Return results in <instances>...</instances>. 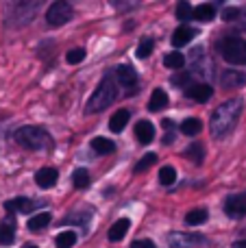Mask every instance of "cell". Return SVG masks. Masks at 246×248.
Wrapping results in <instances>:
<instances>
[{
	"label": "cell",
	"instance_id": "obj_38",
	"mask_svg": "<svg viewBox=\"0 0 246 248\" xmlns=\"http://www.w3.org/2000/svg\"><path fill=\"white\" fill-rule=\"evenodd\" d=\"M164 144H172V133H166V137H164Z\"/></svg>",
	"mask_w": 246,
	"mask_h": 248
},
{
	"label": "cell",
	"instance_id": "obj_26",
	"mask_svg": "<svg viewBox=\"0 0 246 248\" xmlns=\"http://www.w3.org/2000/svg\"><path fill=\"white\" fill-rule=\"evenodd\" d=\"M164 65H166V68L179 70V68H183V65H185V57H183L181 52H170V55H166Z\"/></svg>",
	"mask_w": 246,
	"mask_h": 248
},
{
	"label": "cell",
	"instance_id": "obj_27",
	"mask_svg": "<svg viewBox=\"0 0 246 248\" xmlns=\"http://www.w3.org/2000/svg\"><path fill=\"white\" fill-rule=\"evenodd\" d=\"M57 246L59 248H70V246H74L77 244V233L74 231H61L59 235H57Z\"/></svg>",
	"mask_w": 246,
	"mask_h": 248
},
{
	"label": "cell",
	"instance_id": "obj_23",
	"mask_svg": "<svg viewBox=\"0 0 246 248\" xmlns=\"http://www.w3.org/2000/svg\"><path fill=\"white\" fill-rule=\"evenodd\" d=\"M48 224H50V214H48V211H44V214H35L33 218L29 220L31 231H42V229L48 227Z\"/></svg>",
	"mask_w": 246,
	"mask_h": 248
},
{
	"label": "cell",
	"instance_id": "obj_40",
	"mask_svg": "<svg viewBox=\"0 0 246 248\" xmlns=\"http://www.w3.org/2000/svg\"><path fill=\"white\" fill-rule=\"evenodd\" d=\"M172 126H174L172 120H164V128H168V131H170V128H172Z\"/></svg>",
	"mask_w": 246,
	"mask_h": 248
},
{
	"label": "cell",
	"instance_id": "obj_3",
	"mask_svg": "<svg viewBox=\"0 0 246 248\" xmlns=\"http://www.w3.org/2000/svg\"><path fill=\"white\" fill-rule=\"evenodd\" d=\"M13 137H15V141L22 148H29V150H42L50 146L48 133L39 126H20Z\"/></svg>",
	"mask_w": 246,
	"mask_h": 248
},
{
	"label": "cell",
	"instance_id": "obj_42",
	"mask_svg": "<svg viewBox=\"0 0 246 248\" xmlns=\"http://www.w3.org/2000/svg\"><path fill=\"white\" fill-rule=\"evenodd\" d=\"M244 17H246V11H244Z\"/></svg>",
	"mask_w": 246,
	"mask_h": 248
},
{
	"label": "cell",
	"instance_id": "obj_28",
	"mask_svg": "<svg viewBox=\"0 0 246 248\" xmlns=\"http://www.w3.org/2000/svg\"><path fill=\"white\" fill-rule=\"evenodd\" d=\"M72 181H74V185H77L78 189L87 187V185H90V172H87L85 168H78V170H74Z\"/></svg>",
	"mask_w": 246,
	"mask_h": 248
},
{
	"label": "cell",
	"instance_id": "obj_6",
	"mask_svg": "<svg viewBox=\"0 0 246 248\" xmlns=\"http://www.w3.org/2000/svg\"><path fill=\"white\" fill-rule=\"evenodd\" d=\"M39 4L37 2H17L15 7L11 9L9 13V24L11 26H22V24H29L31 17L35 16Z\"/></svg>",
	"mask_w": 246,
	"mask_h": 248
},
{
	"label": "cell",
	"instance_id": "obj_21",
	"mask_svg": "<svg viewBox=\"0 0 246 248\" xmlns=\"http://www.w3.org/2000/svg\"><path fill=\"white\" fill-rule=\"evenodd\" d=\"M214 16H216V9H214L212 4H199V7L192 11V17L199 22H209V20H214Z\"/></svg>",
	"mask_w": 246,
	"mask_h": 248
},
{
	"label": "cell",
	"instance_id": "obj_11",
	"mask_svg": "<svg viewBox=\"0 0 246 248\" xmlns=\"http://www.w3.org/2000/svg\"><path fill=\"white\" fill-rule=\"evenodd\" d=\"M57 179H59V172H57L55 168H42V170L35 174V183L44 189L52 187V185L57 183Z\"/></svg>",
	"mask_w": 246,
	"mask_h": 248
},
{
	"label": "cell",
	"instance_id": "obj_4",
	"mask_svg": "<svg viewBox=\"0 0 246 248\" xmlns=\"http://www.w3.org/2000/svg\"><path fill=\"white\" fill-rule=\"evenodd\" d=\"M218 48H220V55L227 63L246 65V39L235 37V35L222 37L220 44H218Z\"/></svg>",
	"mask_w": 246,
	"mask_h": 248
},
{
	"label": "cell",
	"instance_id": "obj_22",
	"mask_svg": "<svg viewBox=\"0 0 246 248\" xmlns=\"http://www.w3.org/2000/svg\"><path fill=\"white\" fill-rule=\"evenodd\" d=\"M185 157L200 166V163H203V157H205V148L199 144V141H192V144L185 148Z\"/></svg>",
	"mask_w": 246,
	"mask_h": 248
},
{
	"label": "cell",
	"instance_id": "obj_30",
	"mask_svg": "<svg viewBox=\"0 0 246 248\" xmlns=\"http://www.w3.org/2000/svg\"><path fill=\"white\" fill-rule=\"evenodd\" d=\"M153 46H155L153 37L142 39V42H139V46H138V52H135V55H138V59H146V57L153 52Z\"/></svg>",
	"mask_w": 246,
	"mask_h": 248
},
{
	"label": "cell",
	"instance_id": "obj_16",
	"mask_svg": "<svg viewBox=\"0 0 246 248\" xmlns=\"http://www.w3.org/2000/svg\"><path fill=\"white\" fill-rule=\"evenodd\" d=\"M4 209L7 211H20V214H29L31 209H33V202L29 201V198H11V201H7L4 202Z\"/></svg>",
	"mask_w": 246,
	"mask_h": 248
},
{
	"label": "cell",
	"instance_id": "obj_10",
	"mask_svg": "<svg viewBox=\"0 0 246 248\" xmlns=\"http://www.w3.org/2000/svg\"><path fill=\"white\" fill-rule=\"evenodd\" d=\"M185 96L199 100V103H207V100L214 96V90H212V85H207V83H199V85H190V87H187Z\"/></svg>",
	"mask_w": 246,
	"mask_h": 248
},
{
	"label": "cell",
	"instance_id": "obj_32",
	"mask_svg": "<svg viewBox=\"0 0 246 248\" xmlns=\"http://www.w3.org/2000/svg\"><path fill=\"white\" fill-rule=\"evenodd\" d=\"M155 161H157V155H153V153L144 155V157H142V161H139L138 166H135V172H144V170H148V168H151Z\"/></svg>",
	"mask_w": 246,
	"mask_h": 248
},
{
	"label": "cell",
	"instance_id": "obj_13",
	"mask_svg": "<svg viewBox=\"0 0 246 248\" xmlns=\"http://www.w3.org/2000/svg\"><path fill=\"white\" fill-rule=\"evenodd\" d=\"M194 35H196L194 29H190V26H179V29L174 31V35H172V46L174 48L185 46V44L192 42V37H194Z\"/></svg>",
	"mask_w": 246,
	"mask_h": 248
},
{
	"label": "cell",
	"instance_id": "obj_33",
	"mask_svg": "<svg viewBox=\"0 0 246 248\" xmlns=\"http://www.w3.org/2000/svg\"><path fill=\"white\" fill-rule=\"evenodd\" d=\"M85 59V50H83V48H74V50H70L68 55H65V61H68V63H81V61Z\"/></svg>",
	"mask_w": 246,
	"mask_h": 248
},
{
	"label": "cell",
	"instance_id": "obj_25",
	"mask_svg": "<svg viewBox=\"0 0 246 248\" xmlns=\"http://www.w3.org/2000/svg\"><path fill=\"white\" fill-rule=\"evenodd\" d=\"M174 181H177V170H174L172 166H164L159 170V183L161 185H174Z\"/></svg>",
	"mask_w": 246,
	"mask_h": 248
},
{
	"label": "cell",
	"instance_id": "obj_2",
	"mask_svg": "<svg viewBox=\"0 0 246 248\" xmlns=\"http://www.w3.org/2000/svg\"><path fill=\"white\" fill-rule=\"evenodd\" d=\"M116 96H118V87H116V83H113L111 74H107V77H105L103 81L98 83V87H96V92L92 94V98L87 100L85 111L87 113L103 111L105 107H109V105L116 100Z\"/></svg>",
	"mask_w": 246,
	"mask_h": 248
},
{
	"label": "cell",
	"instance_id": "obj_36",
	"mask_svg": "<svg viewBox=\"0 0 246 248\" xmlns=\"http://www.w3.org/2000/svg\"><path fill=\"white\" fill-rule=\"evenodd\" d=\"M87 218H90V214H83V216L74 214V216H68V218L63 220V224H65V222H81V224H85V222H87Z\"/></svg>",
	"mask_w": 246,
	"mask_h": 248
},
{
	"label": "cell",
	"instance_id": "obj_1",
	"mask_svg": "<svg viewBox=\"0 0 246 248\" xmlns=\"http://www.w3.org/2000/svg\"><path fill=\"white\" fill-rule=\"evenodd\" d=\"M242 107H244V100H240V98L222 103L220 107L214 111L212 120H209V131H212V135L214 137H225L227 133L235 126L240 113H242Z\"/></svg>",
	"mask_w": 246,
	"mask_h": 248
},
{
	"label": "cell",
	"instance_id": "obj_18",
	"mask_svg": "<svg viewBox=\"0 0 246 248\" xmlns=\"http://www.w3.org/2000/svg\"><path fill=\"white\" fill-rule=\"evenodd\" d=\"M129 118H131V113L126 111V109H118V111L111 116V120H109V128H111L113 133H120L122 128L126 126Z\"/></svg>",
	"mask_w": 246,
	"mask_h": 248
},
{
	"label": "cell",
	"instance_id": "obj_7",
	"mask_svg": "<svg viewBox=\"0 0 246 248\" xmlns=\"http://www.w3.org/2000/svg\"><path fill=\"white\" fill-rule=\"evenodd\" d=\"M166 242H168L170 248H194V246H200L205 242L203 235L199 233H168L166 235Z\"/></svg>",
	"mask_w": 246,
	"mask_h": 248
},
{
	"label": "cell",
	"instance_id": "obj_35",
	"mask_svg": "<svg viewBox=\"0 0 246 248\" xmlns=\"http://www.w3.org/2000/svg\"><path fill=\"white\" fill-rule=\"evenodd\" d=\"M238 16H240V9L238 7H229V9H225V11H222V17H225V22L235 20Z\"/></svg>",
	"mask_w": 246,
	"mask_h": 248
},
{
	"label": "cell",
	"instance_id": "obj_5",
	"mask_svg": "<svg viewBox=\"0 0 246 248\" xmlns=\"http://www.w3.org/2000/svg\"><path fill=\"white\" fill-rule=\"evenodd\" d=\"M72 17V7L65 0H59V2H52L46 11V22L50 26H61Z\"/></svg>",
	"mask_w": 246,
	"mask_h": 248
},
{
	"label": "cell",
	"instance_id": "obj_15",
	"mask_svg": "<svg viewBox=\"0 0 246 248\" xmlns=\"http://www.w3.org/2000/svg\"><path fill=\"white\" fill-rule=\"evenodd\" d=\"M220 81L225 87H240L246 83V74L238 72V70H227V72L220 77Z\"/></svg>",
	"mask_w": 246,
	"mask_h": 248
},
{
	"label": "cell",
	"instance_id": "obj_41",
	"mask_svg": "<svg viewBox=\"0 0 246 248\" xmlns=\"http://www.w3.org/2000/svg\"><path fill=\"white\" fill-rule=\"evenodd\" d=\"M22 248H37V246H35V244H24Z\"/></svg>",
	"mask_w": 246,
	"mask_h": 248
},
{
	"label": "cell",
	"instance_id": "obj_31",
	"mask_svg": "<svg viewBox=\"0 0 246 248\" xmlns=\"http://www.w3.org/2000/svg\"><path fill=\"white\" fill-rule=\"evenodd\" d=\"M192 11H194V9H192L190 2H185V0H181V2L177 4V17L179 20H187V17H192Z\"/></svg>",
	"mask_w": 246,
	"mask_h": 248
},
{
	"label": "cell",
	"instance_id": "obj_14",
	"mask_svg": "<svg viewBox=\"0 0 246 248\" xmlns=\"http://www.w3.org/2000/svg\"><path fill=\"white\" fill-rule=\"evenodd\" d=\"M13 237H15V224L11 218H7L0 224V246H11Z\"/></svg>",
	"mask_w": 246,
	"mask_h": 248
},
{
	"label": "cell",
	"instance_id": "obj_17",
	"mask_svg": "<svg viewBox=\"0 0 246 248\" xmlns=\"http://www.w3.org/2000/svg\"><path fill=\"white\" fill-rule=\"evenodd\" d=\"M129 227H131L129 218H122V220H118V222H113V227L109 229V240H111V242H120L122 237L129 233Z\"/></svg>",
	"mask_w": 246,
	"mask_h": 248
},
{
	"label": "cell",
	"instance_id": "obj_20",
	"mask_svg": "<svg viewBox=\"0 0 246 248\" xmlns=\"http://www.w3.org/2000/svg\"><path fill=\"white\" fill-rule=\"evenodd\" d=\"M92 148L98 155H109L116 150V144H113L111 140H107V137H94V140H92Z\"/></svg>",
	"mask_w": 246,
	"mask_h": 248
},
{
	"label": "cell",
	"instance_id": "obj_8",
	"mask_svg": "<svg viewBox=\"0 0 246 248\" xmlns=\"http://www.w3.org/2000/svg\"><path fill=\"white\" fill-rule=\"evenodd\" d=\"M225 214L229 218H244L246 216V192L244 194H231L225 201Z\"/></svg>",
	"mask_w": 246,
	"mask_h": 248
},
{
	"label": "cell",
	"instance_id": "obj_34",
	"mask_svg": "<svg viewBox=\"0 0 246 248\" xmlns=\"http://www.w3.org/2000/svg\"><path fill=\"white\" fill-rule=\"evenodd\" d=\"M190 81H192V74L190 72H181V74H177V77L170 78V83H172V85H181V87H190Z\"/></svg>",
	"mask_w": 246,
	"mask_h": 248
},
{
	"label": "cell",
	"instance_id": "obj_39",
	"mask_svg": "<svg viewBox=\"0 0 246 248\" xmlns=\"http://www.w3.org/2000/svg\"><path fill=\"white\" fill-rule=\"evenodd\" d=\"M233 248H246V240H240V242H235Z\"/></svg>",
	"mask_w": 246,
	"mask_h": 248
},
{
	"label": "cell",
	"instance_id": "obj_24",
	"mask_svg": "<svg viewBox=\"0 0 246 248\" xmlns=\"http://www.w3.org/2000/svg\"><path fill=\"white\" fill-rule=\"evenodd\" d=\"M200 128H203V122H200L199 118H187V120H183V122H181V131L185 133L187 137L199 135Z\"/></svg>",
	"mask_w": 246,
	"mask_h": 248
},
{
	"label": "cell",
	"instance_id": "obj_19",
	"mask_svg": "<svg viewBox=\"0 0 246 248\" xmlns=\"http://www.w3.org/2000/svg\"><path fill=\"white\" fill-rule=\"evenodd\" d=\"M168 107V96H166L164 90H155L151 94V100H148V109L151 111H161V109Z\"/></svg>",
	"mask_w": 246,
	"mask_h": 248
},
{
	"label": "cell",
	"instance_id": "obj_29",
	"mask_svg": "<svg viewBox=\"0 0 246 248\" xmlns=\"http://www.w3.org/2000/svg\"><path fill=\"white\" fill-rule=\"evenodd\" d=\"M205 220H207V211L205 209H192L190 214L185 216V222L192 224V227H194V224H203Z\"/></svg>",
	"mask_w": 246,
	"mask_h": 248
},
{
	"label": "cell",
	"instance_id": "obj_37",
	"mask_svg": "<svg viewBox=\"0 0 246 248\" xmlns=\"http://www.w3.org/2000/svg\"><path fill=\"white\" fill-rule=\"evenodd\" d=\"M131 248H155V244H153L151 240H135L133 244H131Z\"/></svg>",
	"mask_w": 246,
	"mask_h": 248
},
{
	"label": "cell",
	"instance_id": "obj_9",
	"mask_svg": "<svg viewBox=\"0 0 246 248\" xmlns=\"http://www.w3.org/2000/svg\"><path fill=\"white\" fill-rule=\"evenodd\" d=\"M116 77H118V83L126 90H133L138 85V72H135L131 65H118L116 68Z\"/></svg>",
	"mask_w": 246,
	"mask_h": 248
},
{
	"label": "cell",
	"instance_id": "obj_12",
	"mask_svg": "<svg viewBox=\"0 0 246 248\" xmlns=\"http://www.w3.org/2000/svg\"><path fill=\"white\" fill-rule=\"evenodd\" d=\"M135 137H138L139 144H151L153 137H155V126L148 120H139L135 126Z\"/></svg>",
	"mask_w": 246,
	"mask_h": 248
}]
</instances>
